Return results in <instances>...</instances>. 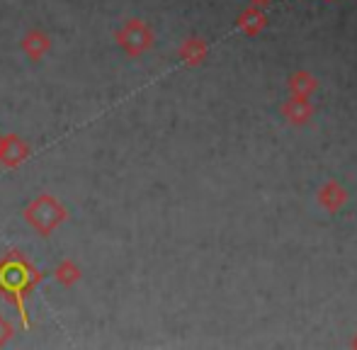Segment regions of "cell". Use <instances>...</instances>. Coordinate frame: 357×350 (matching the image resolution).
<instances>
[]
</instances>
